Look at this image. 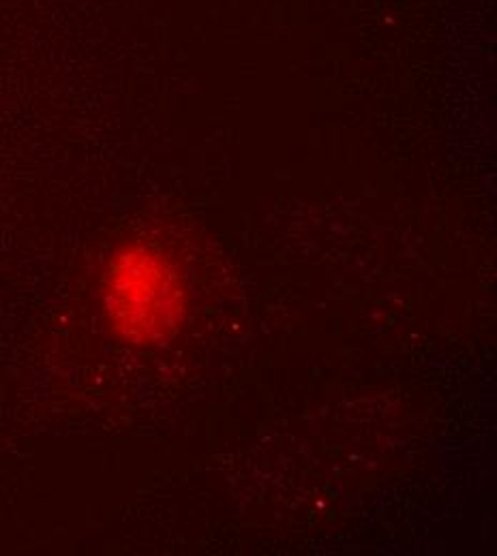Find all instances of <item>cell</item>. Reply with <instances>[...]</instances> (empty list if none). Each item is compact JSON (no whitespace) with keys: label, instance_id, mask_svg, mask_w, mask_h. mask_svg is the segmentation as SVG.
Listing matches in <instances>:
<instances>
[{"label":"cell","instance_id":"6da1fadb","mask_svg":"<svg viewBox=\"0 0 497 556\" xmlns=\"http://www.w3.org/2000/svg\"><path fill=\"white\" fill-rule=\"evenodd\" d=\"M105 313L116 334L134 345L167 341L183 324L187 289L181 273L150 247H125L103 285Z\"/></svg>","mask_w":497,"mask_h":556}]
</instances>
